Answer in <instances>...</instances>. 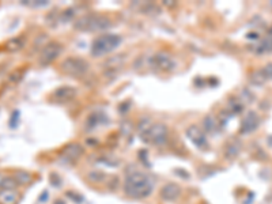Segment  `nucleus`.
<instances>
[{
    "label": "nucleus",
    "mask_w": 272,
    "mask_h": 204,
    "mask_svg": "<svg viewBox=\"0 0 272 204\" xmlns=\"http://www.w3.org/2000/svg\"><path fill=\"white\" fill-rule=\"evenodd\" d=\"M154 191V181L149 175L142 172L128 173L124 181V192L132 199H146Z\"/></svg>",
    "instance_id": "1"
},
{
    "label": "nucleus",
    "mask_w": 272,
    "mask_h": 204,
    "mask_svg": "<svg viewBox=\"0 0 272 204\" xmlns=\"http://www.w3.org/2000/svg\"><path fill=\"white\" fill-rule=\"evenodd\" d=\"M138 131L142 141L154 146H161L167 141V127L162 123H151L150 120H143L138 125Z\"/></svg>",
    "instance_id": "2"
},
{
    "label": "nucleus",
    "mask_w": 272,
    "mask_h": 204,
    "mask_svg": "<svg viewBox=\"0 0 272 204\" xmlns=\"http://www.w3.org/2000/svg\"><path fill=\"white\" fill-rule=\"evenodd\" d=\"M112 21L107 15L102 14H87L83 17L78 18L74 27L79 31H101L108 27H111Z\"/></svg>",
    "instance_id": "3"
},
{
    "label": "nucleus",
    "mask_w": 272,
    "mask_h": 204,
    "mask_svg": "<svg viewBox=\"0 0 272 204\" xmlns=\"http://www.w3.org/2000/svg\"><path fill=\"white\" fill-rule=\"evenodd\" d=\"M121 41H123V39L120 37L119 34H102V36H99V37L94 40L90 52L95 57H101V56H105L108 53L113 52L116 48H119Z\"/></svg>",
    "instance_id": "4"
},
{
    "label": "nucleus",
    "mask_w": 272,
    "mask_h": 204,
    "mask_svg": "<svg viewBox=\"0 0 272 204\" xmlns=\"http://www.w3.org/2000/svg\"><path fill=\"white\" fill-rule=\"evenodd\" d=\"M60 68L64 74H67L70 77L81 78L87 74L90 64L87 60L82 59V57H67L61 61Z\"/></svg>",
    "instance_id": "5"
},
{
    "label": "nucleus",
    "mask_w": 272,
    "mask_h": 204,
    "mask_svg": "<svg viewBox=\"0 0 272 204\" xmlns=\"http://www.w3.org/2000/svg\"><path fill=\"white\" fill-rule=\"evenodd\" d=\"M149 63L150 67L157 70V71H161V73H170L176 68L175 59L167 53H163V52H159V53L151 56Z\"/></svg>",
    "instance_id": "6"
},
{
    "label": "nucleus",
    "mask_w": 272,
    "mask_h": 204,
    "mask_svg": "<svg viewBox=\"0 0 272 204\" xmlns=\"http://www.w3.org/2000/svg\"><path fill=\"white\" fill-rule=\"evenodd\" d=\"M61 52H63V47H61V44L56 43V41H52V43H48L45 45L41 53H40L39 57V63L41 65H49L55 61L60 55H61Z\"/></svg>",
    "instance_id": "7"
},
{
    "label": "nucleus",
    "mask_w": 272,
    "mask_h": 204,
    "mask_svg": "<svg viewBox=\"0 0 272 204\" xmlns=\"http://www.w3.org/2000/svg\"><path fill=\"white\" fill-rule=\"evenodd\" d=\"M187 138L193 143V145L200 150H207L209 149V141H207V136L204 129L199 127V125H191L187 129Z\"/></svg>",
    "instance_id": "8"
},
{
    "label": "nucleus",
    "mask_w": 272,
    "mask_h": 204,
    "mask_svg": "<svg viewBox=\"0 0 272 204\" xmlns=\"http://www.w3.org/2000/svg\"><path fill=\"white\" fill-rule=\"evenodd\" d=\"M82 154H83V149H82L81 145H78V143H71V145L65 146L60 154V158H61V161H64L65 163H75V162L82 157Z\"/></svg>",
    "instance_id": "9"
},
{
    "label": "nucleus",
    "mask_w": 272,
    "mask_h": 204,
    "mask_svg": "<svg viewBox=\"0 0 272 204\" xmlns=\"http://www.w3.org/2000/svg\"><path fill=\"white\" fill-rule=\"evenodd\" d=\"M260 125V117L257 113L255 112H248L245 117H244L243 123H241V127H240V132L244 133V135H248V133H252L253 131H256Z\"/></svg>",
    "instance_id": "10"
},
{
    "label": "nucleus",
    "mask_w": 272,
    "mask_h": 204,
    "mask_svg": "<svg viewBox=\"0 0 272 204\" xmlns=\"http://www.w3.org/2000/svg\"><path fill=\"white\" fill-rule=\"evenodd\" d=\"M181 196V188L175 183L165 184L161 189V197L165 201H176Z\"/></svg>",
    "instance_id": "11"
},
{
    "label": "nucleus",
    "mask_w": 272,
    "mask_h": 204,
    "mask_svg": "<svg viewBox=\"0 0 272 204\" xmlns=\"http://www.w3.org/2000/svg\"><path fill=\"white\" fill-rule=\"evenodd\" d=\"M75 97H77V89L73 86H61L53 93V98L57 102H68Z\"/></svg>",
    "instance_id": "12"
},
{
    "label": "nucleus",
    "mask_w": 272,
    "mask_h": 204,
    "mask_svg": "<svg viewBox=\"0 0 272 204\" xmlns=\"http://www.w3.org/2000/svg\"><path fill=\"white\" fill-rule=\"evenodd\" d=\"M241 142L237 141V139H233V141L227 142V145L225 147V157L227 159H234V158L238 157V154L241 153Z\"/></svg>",
    "instance_id": "13"
},
{
    "label": "nucleus",
    "mask_w": 272,
    "mask_h": 204,
    "mask_svg": "<svg viewBox=\"0 0 272 204\" xmlns=\"http://www.w3.org/2000/svg\"><path fill=\"white\" fill-rule=\"evenodd\" d=\"M19 200V193L15 189L0 191V204H17Z\"/></svg>",
    "instance_id": "14"
},
{
    "label": "nucleus",
    "mask_w": 272,
    "mask_h": 204,
    "mask_svg": "<svg viewBox=\"0 0 272 204\" xmlns=\"http://www.w3.org/2000/svg\"><path fill=\"white\" fill-rule=\"evenodd\" d=\"M19 183L17 181L15 177L7 175H0V191H5V189H15Z\"/></svg>",
    "instance_id": "15"
},
{
    "label": "nucleus",
    "mask_w": 272,
    "mask_h": 204,
    "mask_svg": "<svg viewBox=\"0 0 272 204\" xmlns=\"http://www.w3.org/2000/svg\"><path fill=\"white\" fill-rule=\"evenodd\" d=\"M203 128L204 131L210 132V133H217L219 131V124H218L217 119L214 116H207L203 120Z\"/></svg>",
    "instance_id": "16"
},
{
    "label": "nucleus",
    "mask_w": 272,
    "mask_h": 204,
    "mask_svg": "<svg viewBox=\"0 0 272 204\" xmlns=\"http://www.w3.org/2000/svg\"><path fill=\"white\" fill-rule=\"evenodd\" d=\"M253 52L257 53V55H263V53H269L272 52V39L268 37V39L263 40L261 43L256 44L255 48H253Z\"/></svg>",
    "instance_id": "17"
},
{
    "label": "nucleus",
    "mask_w": 272,
    "mask_h": 204,
    "mask_svg": "<svg viewBox=\"0 0 272 204\" xmlns=\"http://www.w3.org/2000/svg\"><path fill=\"white\" fill-rule=\"evenodd\" d=\"M23 45H25V41H23V39L18 37V39L9 40V41L6 43L5 49L7 52H17V51H19V49H22V48H23Z\"/></svg>",
    "instance_id": "18"
},
{
    "label": "nucleus",
    "mask_w": 272,
    "mask_h": 204,
    "mask_svg": "<svg viewBox=\"0 0 272 204\" xmlns=\"http://www.w3.org/2000/svg\"><path fill=\"white\" fill-rule=\"evenodd\" d=\"M252 85L255 86H263L265 82H267V78L264 77L263 70H259V71H255V73L251 74V78H249Z\"/></svg>",
    "instance_id": "19"
},
{
    "label": "nucleus",
    "mask_w": 272,
    "mask_h": 204,
    "mask_svg": "<svg viewBox=\"0 0 272 204\" xmlns=\"http://www.w3.org/2000/svg\"><path fill=\"white\" fill-rule=\"evenodd\" d=\"M15 179L19 184H26L29 183L31 177H30L29 173H18V175H15Z\"/></svg>",
    "instance_id": "20"
},
{
    "label": "nucleus",
    "mask_w": 272,
    "mask_h": 204,
    "mask_svg": "<svg viewBox=\"0 0 272 204\" xmlns=\"http://www.w3.org/2000/svg\"><path fill=\"white\" fill-rule=\"evenodd\" d=\"M261 70H263L264 77L267 78V79H269V81H272V63L265 64Z\"/></svg>",
    "instance_id": "21"
},
{
    "label": "nucleus",
    "mask_w": 272,
    "mask_h": 204,
    "mask_svg": "<svg viewBox=\"0 0 272 204\" xmlns=\"http://www.w3.org/2000/svg\"><path fill=\"white\" fill-rule=\"evenodd\" d=\"M267 143H268V146H269V147H272V135L268 136V138H267Z\"/></svg>",
    "instance_id": "22"
},
{
    "label": "nucleus",
    "mask_w": 272,
    "mask_h": 204,
    "mask_svg": "<svg viewBox=\"0 0 272 204\" xmlns=\"http://www.w3.org/2000/svg\"><path fill=\"white\" fill-rule=\"evenodd\" d=\"M268 34H269V37H271V39H272V27L269 30H268Z\"/></svg>",
    "instance_id": "23"
}]
</instances>
